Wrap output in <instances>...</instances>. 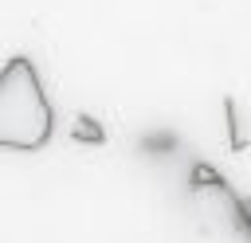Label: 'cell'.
<instances>
[{"instance_id":"6da1fadb","label":"cell","mask_w":251,"mask_h":243,"mask_svg":"<svg viewBox=\"0 0 251 243\" xmlns=\"http://www.w3.org/2000/svg\"><path fill=\"white\" fill-rule=\"evenodd\" d=\"M51 102L27 55L0 67V149H43L51 141Z\"/></svg>"}]
</instances>
